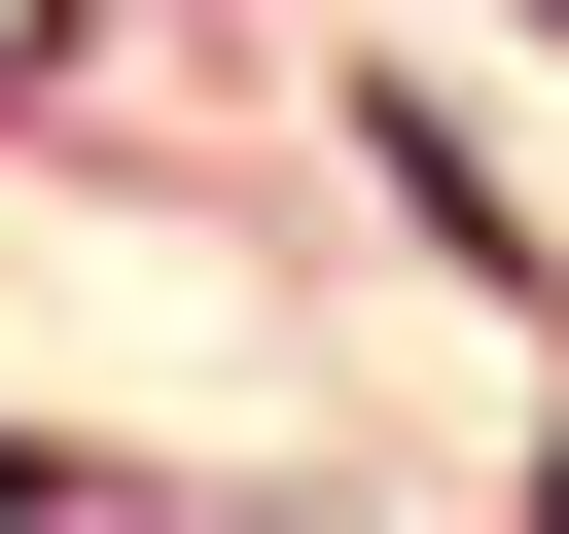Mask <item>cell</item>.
<instances>
[{
	"label": "cell",
	"instance_id": "6da1fadb",
	"mask_svg": "<svg viewBox=\"0 0 569 534\" xmlns=\"http://www.w3.org/2000/svg\"><path fill=\"white\" fill-rule=\"evenodd\" d=\"M0 71H71V0H0Z\"/></svg>",
	"mask_w": 569,
	"mask_h": 534
}]
</instances>
